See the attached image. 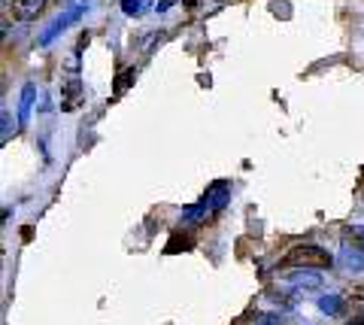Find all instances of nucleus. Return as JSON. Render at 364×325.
Listing matches in <instances>:
<instances>
[{
  "instance_id": "f257e3e1",
  "label": "nucleus",
  "mask_w": 364,
  "mask_h": 325,
  "mask_svg": "<svg viewBox=\"0 0 364 325\" xmlns=\"http://www.w3.org/2000/svg\"><path fill=\"white\" fill-rule=\"evenodd\" d=\"M282 265L286 267H301V271H322V267H331L334 259H331V252L322 250V246L304 243V246H294Z\"/></svg>"
},
{
  "instance_id": "f03ea898",
  "label": "nucleus",
  "mask_w": 364,
  "mask_h": 325,
  "mask_svg": "<svg viewBox=\"0 0 364 325\" xmlns=\"http://www.w3.org/2000/svg\"><path fill=\"white\" fill-rule=\"evenodd\" d=\"M85 13V4H76L73 9H67V13L64 16H58V18H55L52 21V25L49 28H46L43 31V37H40V43H43V46H46V43H52L55 37H58V33L67 28V25H73V21H79V16H82Z\"/></svg>"
},
{
  "instance_id": "7ed1b4c3",
  "label": "nucleus",
  "mask_w": 364,
  "mask_h": 325,
  "mask_svg": "<svg viewBox=\"0 0 364 325\" xmlns=\"http://www.w3.org/2000/svg\"><path fill=\"white\" fill-rule=\"evenodd\" d=\"M340 319L346 325H364V295H352L343 301V313Z\"/></svg>"
},
{
  "instance_id": "20e7f679",
  "label": "nucleus",
  "mask_w": 364,
  "mask_h": 325,
  "mask_svg": "<svg viewBox=\"0 0 364 325\" xmlns=\"http://www.w3.org/2000/svg\"><path fill=\"white\" fill-rule=\"evenodd\" d=\"M340 267L346 274L364 271V250H352V246H340Z\"/></svg>"
},
{
  "instance_id": "39448f33",
  "label": "nucleus",
  "mask_w": 364,
  "mask_h": 325,
  "mask_svg": "<svg viewBox=\"0 0 364 325\" xmlns=\"http://www.w3.org/2000/svg\"><path fill=\"white\" fill-rule=\"evenodd\" d=\"M46 4H49V0H13V13L21 21H31V18H37L43 13Z\"/></svg>"
},
{
  "instance_id": "423d86ee",
  "label": "nucleus",
  "mask_w": 364,
  "mask_h": 325,
  "mask_svg": "<svg viewBox=\"0 0 364 325\" xmlns=\"http://www.w3.org/2000/svg\"><path fill=\"white\" fill-rule=\"evenodd\" d=\"M318 310L328 313V316H337L340 319V313H343V295H337V292H328L318 298Z\"/></svg>"
},
{
  "instance_id": "0eeeda50",
  "label": "nucleus",
  "mask_w": 364,
  "mask_h": 325,
  "mask_svg": "<svg viewBox=\"0 0 364 325\" xmlns=\"http://www.w3.org/2000/svg\"><path fill=\"white\" fill-rule=\"evenodd\" d=\"M79 104H82V85H79V80H70L64 85V104H61V110H76Z\"/></svg>"
},
{
  "instance_id": "6e6552de",
  "label": "nucleus",
  "mask_w": 364,
  "mask_h": 325,
  "mask_svg": "<svg viewBox=\"0 0 364 325\" xmlns=\"http://www.w3.org/2000/svg\"><path fill=\"white\" fill-rule=\"evenodd\" d=\"M291 286H294V289H318V286H322V277H318L316 271L291 274Z\"/></svg>"
},
{
  "instance_id": "1a4fd4ad",
  "label": "nucleus",
  "mask_w": 364,
  "mask_h": 325,
  "mask_svg": "<svg viewBox=\"0 0 364 325\" xmlns=\"http://www.w3.org/2000/svg\"><path fill=\"white\" fill-rule=\"evenodd\" d=\"M343 246H352V250H364V228H346L343 231Z\"/></svg>"
},
{
  "instance_id": "9d476101",
  "label": "nucleus",
  "mask_w": 364,
  "mask_h": 325,
  "mask_svg": "<svg viewBox=\"0 0 364 325\" xmlns=\"http://www.w3.org/2000/svg\"><path fill=\"white\" fill-rule=\"evenodd\" d=\"M33 95H37V85H33V82H28L25 88H21V122H25V119H28V113H31Z\"/></svg>"
},
{
  "instance_id": "9b49d317",
  "label": "nucleus",
  "mask_w": 364,
  "mask_h": 325,
  "mask_svg": "<svg viewBox=\"0 0 364 325\" xmlns=\"http://www.w3.org/2000/svg\"><path fill=\"white\" fill-rule=\"evenodd\" d=\"M282 322H286L282 319V313H255L246 325H282Z\"/></svg>"
},
{
  "instance_id": "f8f14e48",
  "label": "nucleus",
  "mask_w": 364,
  "mask_h": 325,
  "mask_svg": "<svg viewBox=\"0 0 364 325\" xmlns=\"http://www.w3.org/2000/svg\"><path fill=\"white\" fill-rule=\"evenodd\" d=\"M146 0H122V13L124 16H143Z\"/></svg>"
},
{
  "instance_id": "ddd939ff",
  "label": "nucleus",
  "mask_w": 364,
  "mask_h": 325,
  "mask_svg": "<svg viewBox=\"0 0 364 325\" xmlns=\"http://www.w3.org/2000/svg\"><path fill=\"white\" fill-rule=\"evenodd\" d=\"M9 140V113H6V110H4V143Z\"/></svg>"
},
{
  "instance_id": "4468645a",
  "label": "nucleus",
  "mask_w": 364,
  "mask_h": 325,
  "mask_svg": "<svg viewBox=\"0 0 364 325\" xmlns=\"http://www.w3.org/2000/svg\"><path fill=\"white\" fill-rule=\"evenodd\" d=\"M182 4H186V6H198V0H182Z\"/></svg>"
},
{
  "instance_id": "2eb2a0df",
  "label": "nucleus",
  "mask_w": 364,
  "mask_h": 325,
  "mask_svg": "<svg viewBox=\"0 0 364 325\" xmlns=\"http://www.w3.org/2000/svg\"><path fill=\"white\" fill-rule=\"evenodd\" d=\"M64 4H70V0H64Z\"/></svg>"
}]
</instances>
